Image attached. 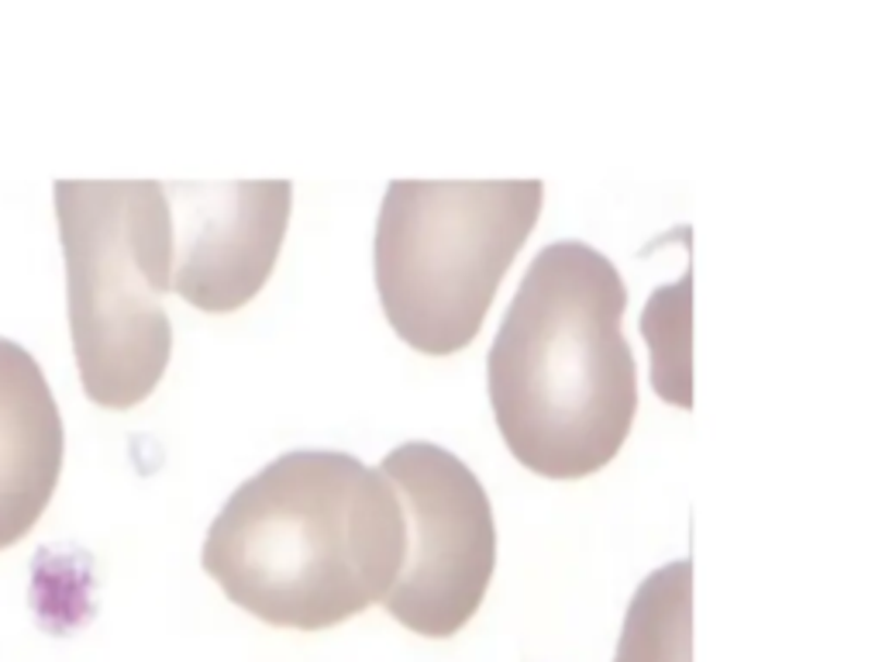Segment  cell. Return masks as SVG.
I'll list each match as a JSON object with an SVG mask.
<instances>
[{"instance_id": "8", "label": "cell", "mask_w": 882, "mask_h": 662, "mask_svg": "<svg viewBox=\"0 0 882 662\" xmlns=\"http://www.w3.org/2000/svg\"><path fill=\"white\" fill-rule=\"evenodd\" d=\"M689 587L693 566L686 559L648 576L627 608L614 662H689Z\"/></svg>"}, {"instance_id": "7", "label": "cell", "mask_w": 882, "mask_h": 662, "mask_svg": "<svg viewBox=\"0 0 882 662\" xmlns=\"http://www.w3.org/2000/svg\"><path fill=\"white\" fill-rule=\"evenodd\" d=\"M66 434L46 372L0 339V549L21 542L59 483Z\"/></svg>"}, {"instance_id": "6", "label": "cell", "mask_w": 882, "mask_h": 662, "mask_svg": "<svg viewBox=\"0 0 882 662\" xmlns=\"http://www.w3.org/2000/svg\"><path fill=\"white\" fill-rule=\"evenodd\" d=\"M173 224L170 290L211 315L238 310L266 286L286 238V180L162 186Z\"/></svg>"}, {"instance_id": "3", "label": "cell", "mask_w": 882, "mask_h": 662, "mask_svg": "<svg viewBox=\"0 0 882 662\" xmlns=\"http://www.w3.org/2000/svg\"><path fill=\"white\" fill-rule=\"evenodd\" d=\"M70 328L79 380L100 407H135L173 352L162 294L173 277V224L156 180H59Z\"/></svg>"}, {"instance_id": "4", "label": "cell", "mask_w": 882, "mask_h": 662, "mask_svg": "<svg viewBox=\"0 0 882 662\" xmlns=\"http://www.w3.org/2000/svg\"><path fill=\"white\" fill-rule=\"evenodd\" d=\"M541 200V180H393L376 221V290L396 335L428 356L466 348Z\"/></svg>"}, {"instance_id": "1", "label": "cell", "mask_w": 882, "mask_h": 662, "mask_svg": "<svg viewBox=\"0 0 882 662\" xmlns=\"http://www.w3.org/2000/svg\"><path fill=\"white\" fill-rule=\"evenodd\" d=\"M404 542V511L380 469L348 452L301 449L228 497L200 563L266 625L321 632L383 604Z\"/></svg>"}, {"instance_id": "2", "label": "cell", "mask_w": 882, "mask_h": 662, "mask_svg": "<svg viewBox=\"0 0 882 662\" xmlns=\"http://www.w3.org/2000/svg\"><path fill=\"white\" fill-rule=\"evenodd\" d=\"M617 266L586 242L541 248L490 348V404L514 459L549 480H579L621 452L638 372L621 318Z\"/></svg>"}, {"instance_id": "5", "label": "cell", "mask_w": 882, "mask_h": 662, "mask_svg": "<svg viewBox=\"0 0 882 662\" xmlns=\"http://www.w3.org/2000/svg\"><path fill=\"white\" fill-rule=\"evenodd\" d=\"M404 511V563L383 608L425 638L469 625L497 566V525L479 476L431 442H407L380 463Z\"/></svg>"}]
</instances>
